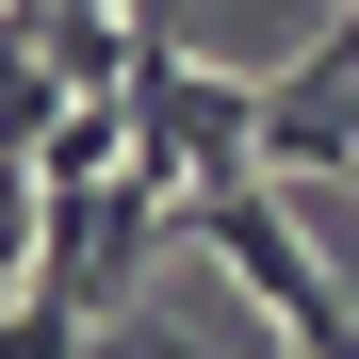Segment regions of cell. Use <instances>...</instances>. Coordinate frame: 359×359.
Wrapping results in <instances>:
<instances>
[{
    "label": "cell",
    "mask_w": 359,
    "mask_h": 359,
    "mask_svg": "<svg viewBox=\"0 0 359 359\" xmlns=\"http://www.w3.org/2000/svg\"><path fill=\"white\" fill-rule=\"evenodd\" d=\"M0 17H33V0H0Z\"/></svg>",
    "instance_id": "obj_5"
},
{
    "label": "cell",
    "mask_w": 359,
    "mask_h": 359,
    "mask_svg": "<svg viewBox=\"0 0 359 359\" xmlns=\"http://www.w3.org/2000/svg\"><path fill=\"white\" fill-rule=\"evenodd\" d=\"M163 229H196V245H212V278L245 294V327H262V343H294V359H359V294L327 278L311 196H294V180H196Z\"/></svg>",
    "instance_id": "obj_1"
},
{
    "label": "cell",
    "mask_w": 359,
    "mask_h": 359,
    "mask_svg": "<svg viewBox=\"0 0 359 359\" xmlns=\"http://www.w3.org/2000/svg\"><path fill=\"white\" fill-rule=\"evenodd\" d=\"M327 180H359V131H343V163H327Z\"/></svg>",
    "instance_id": "obj_4"
},
{
    "label": "cell",
    "mask_w": 359,
    "mask_h": 359,
    "mask_svg": "<svg viewBox=\"0 0 359 359\" xmlns=\"http://www.w3.org/2000/svg\"><path fill=\"white\" fill-rule=\"evenodd\" d=\"M33 278V163H0V294Z\"/></svg>",
    "instance_id": "obj_3"
},
{
    "label": "cell",
    "mask_w": 359,
    "mask_h": 359,
    "mask_svg": "<svg viewBox=\"0 0 359 359\" xmlns=\"http://www.w3.org/2000/svg\"><path fill=\"white\" fill-rule=\"evenodd\" d=\"M66 114V82H49V49H33V17H0V163H33V131Z\"/></svg>",
    "instance_id": "obj_2"
}]
</instances>
